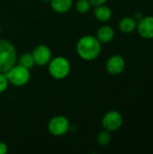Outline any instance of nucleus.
Wrapping results in <instances>:
<instances>
[{
	"label": "nucleus",
	"mask_w": 153,
	"mask_h": 154,
	"mask_svg": "<svg viewBox=\"0 0 153 154\" xmlns=\"http://www.w3.org/2000/svg\"><path fill=\"white\" fill-rule=\"evenodd\" d=\"M94 15L100 22H107L112 17V10L105 4L100 5L96 6L94 10Z\"/></svg>",
	"instance_id": "nucleus-12"
},
{
	"label": "nucleus",
	"mask_w": 153,
	"mask_h": 154,
	"mask_svg": "<svg viewBox=\"0 0 153 154\" xmlns=\"http://www.w3.org/2000/svg\"><path fill=\"white\" fill-rule=\"evenodd\" d=\"M42 2H50V0H41Z\"/></svg>",
	"instance_id": "nucleus-21"
},
{
	"label": "nucleus",
	"mask_w": 153,
	"mask_h": 154,
	"mask_svg": "<svg viewBox=\"0 0 153 154\" xmlns=\"http://www.w3.org/2000/svg\"><path fill=\"white\" fill-rule=\"evenodd\" d=\"M137 20L132 16L123 17L118 23L119 30L124 33H132L137 28Z\"/></svg>",
	"instance_id": "nucleus-10"
},
{
	"label": "nucleus",
	"mask_w": 153,
	"mask_h": 154,
	"mask_svg": "<svg viewBox=\"0 0 153 154\" xmlns=\"http://www.w3.org/2000/svg\"><path fill=\"white\" fill-rule=\"evenodd\" d=\"M1 31H2V29H1V25H0V34H1Z\"/></svg>",
	"instance_id": "nucleus-22"
},
{
	"label": "nucleus",
	"mask_w": 153,
	"mask_h": 154,
	"mask_svg": "<svg viewBox=\"0 0 153 154\" xmlns=\"http://www.w3.org/2000/svg\"><path fill=\"white\" fill-rule=\"evenodd\" d=\"M8 151V147L7 145L3 143V142H0V154H5Z\"/></svg>",
	"instance_id": "nucleus-19"
},
{
	"label": "nucleus",
	"mask_w": 153,
	"mask_h": 154,
	"mask_svg": "<svg viewBox=\"0 0 153 154\" xmlns=\"http://www.w3.org/2000/svg\"><path fill=\"white\" fill-rule=\"evenodd\" d=\"M111 139H112V136H111V134L109 131H106V130H103L101 132L98 133L97 136H96V141L98 143L99 145L101 146H106L110 143L111 142Z\"/></svg>",
	"instance_id": "nucleus-15"
},
{
	"label": "nucleus",
	"mask_w": 153,
	"mask_h": 154,
	"mask_svg": "<svg viewBox=\"0 0 153 154\" xmlns=\"http://www.w3.org/2000/svg\"><path fill=\"white\" fill-rule=\"evenodd\" d=\"M106 69V71L113 76L119 75L125 69V60L121 55H113L107 60Z\"/></svg>",
	"instance_id": "nucleus-8"
},
{
	"label": "nucleus",
	"mask_w": 153,
	"mask_h": 154,
	"mask_svg": "<svg viewBox=\"0 0 153 154\" xmlns=\"http://www.w3.org/2000/svg\"><path fill=\"white\" fill-rule=\"evenodd\" d=\"M142 16H143V15H142V13H136V14H134V18H135L136 20H138V21H139Z\"/></svg>",
	"instance_id": "nucleus-20"
},
{
	"label": "nucleus",
	"mask_w": 153,
	"mask_h": 154,
	"mask_svg": "<svg viewBox=\"0 0 153 154\" xmlns=\"http://www.w3.org/2000/svg\"><path fill=\"white\" fill-rule=\"evenodd\" d=\"M5 74L9 83L16 87H23L26 85L31 79L30 69L20 64H15Z\"/></svg>",
	"instance_id": "nucleus-4"
},
{
	"label": "nucleus",
	"mask_w": 153,
	"mask_h": 154,
	"mask_svg": "<svg viewBox=\"0 0 153 154\" xmlns=\"http://www.w3.org/2000/svg\"><path fill=\"white\" fill-rule=\"evenodd\" d=\"M48 64L49 73L55 79H63L67 78L70 72V63L65 57H55L51 59Z\"/></svg>",
	"instance_id": "nucleus-3"
},
{
	"label": "nucleus",
	"mask_w": 153,
	"mask_h": 154,
	"mask_svg": "<svg viewBox=\"0 0 153 154\" xmlns=\"http://www.w3.org/2000/svg\"><path fill=\"white\" fill-rule=\"evenodd\" d=\"M51 8L60 14L67 13L73 5V0H50Z\"/></svg>",
	"instance_id": "nucleus-13"
},
{
	"label": "nucleus",
	"mask_w": 153,
	"mask_h": 154,
	"mask_svg": "<svg viewBox=\"0 0 153 154\" xmlns=\"http://www.w3.org/2000/svg\"><path fill=\"white\" fill-rule=\"evenodd\" d=\"M124 123L123 116L120 112L112 110L108 111L102 118V126L105 130L111 132H115L119 130Z\"/></svg>",
	"instance_id": "nucleus-6"
},
{
	"label": "nucleus",
	"mask_w": 153,
	"mask_h": 154,
	"mask_svg": "<svg viewBox=\"0 0 153 154\" xmlns=\"http://www.w3.org/2000/svg\"><path fill=\"white\" fill-rule=\"evenodd\" d=\"M115 37V31L109 25H104L100 27L96 32V38L101 43L110 42Z\"/></svg>",
	"instance_id": "nucleus-11"
},
{
	"label": "nucleus",
	"mask_w": 153,
	"mask_h": 154,
	"mask_svg": "<svg viewBox=\"0 0 153 154\" xmlns=\"http://www.w3.org/2000/svg\"><path fill=\"white\" fill-rule=\"evenodd\" d=\"M8 84H9V81L5 74L3 72H0V93H3L7 89Z\"/></svg>",
	"instance_id": "nucleus-17"
},
{
	"label": "nucleus",
	"mask_w": 153,
	"mask_h": 154,
	"mask_svg": "<svg viewBox=\"0 0 153 154\" xmlns=\"http://www.w3.org/2000/svg\"><path fill=\"white\" fill-rule=\"evenodd\" d=\"M18 60V64H20V65H22L24 68H27L29 69H31L35 65L32 55L30 52L23 53V55L20 56L19 60Z\"/></svg>",
	"instance_id": "nucleus-14"
},
{
	"label": "nucleus",
	"mask_w": 153,
	"mask_h": 154,
	"mask_svg": "<svg viewBox=\"0 0 153 154\" xmlns=\"http://www.w3.org/2000/svg\"><path fill=\"white\" fill-rule=\"evenodd\" d=\"M32 55L34 63L36 65L44 66V65H47L51 60L52 53H51L50 49L48 46L41 44V45L36 46L33 49Z\"/></svg>",
	"instance_id": "nucleus-7"
},
{
	"label": "nucleus",
	"mask_w": 153,
	"mask_h": 154,
	"mask_svg": "<svg viewBox=\"0 0 153 154\" xmlns=\"http://www.w3.org/2000/svg\"><path fill=\"white\" fill-rule=\"evenodd\" d=\"M138 33L144 39H153V16H142L137 23Z\"/></svg>",
	"instance_id": "nucleus-9"
},
{
	"label": "nucleus",
	"mask_w": 153,
	"mask_h": 154,
	"mask_svg": "<svg viewBox=\"0 0 153 154\" xmlns=\"http://www.w3.org/2000/svg\"><path fill=\"white\" fill-rule=\"evenodd\" d=\"M76 10L80 14H85L90 10L91 4L88 0H78L76 3Z\"/></svg>",
	"instance_id": "nucleus-16"
},
{
	"label": "nucleus",
	"mask_w": 153,
	"mask_h": 154,
	"mask_svg": "<svg viewBox=\"0 0 153 154\" xmlns=\"http://www.w3.org/2000/svg\"><path fill=\"white\" fill-rule=\"evenodd\" d=\"M69 128V121L64 116H56L48 123V130L54 136H62L66 134Z\"/></svg>",
	"instance_id": "nucleus-5"
},
{
	"label": "nucleus",
	"mask_w": 153,
	"mask_h": 154,
	"mask_svg": "<svg viewBox=\"0 0 153 154\" xmlns=\"http://www.w3.org/2000/svg\"><path fill=\"white\" fill-rule=\"evenodd\" d=\"M17 61L15 47L8 41L0 39V72L5 73Z\"/></svg>",
	"instance_id": "nucleus-2"
},
{
	"label": "nucleus",
	"mask_w": 153,
	"mask_h": 154,
	"mask_svg": "<svg viewBox=\"0 0 153 154\" xmlns=\"http://www.w3.org/2000/svg\"><path fill=\"white\" fill-rule=\"evenodd\" d=\"M76 51L78 55L84 60L92 61L98 58L101 53L102 46L96 36L84 35L77 42Z\"/></svg>",
	"instance_id": "nucleus-1"
},
{
	"label": "nucleus",
	"mask_w": 153,
	"mask_h": 154,
	"mask_svg": "<svg viewBox=\"0 0 153 154\" xmlns=\"http://www.w3.org/2000/svg\"><path fill=\"white\" fill-rule=\"evenodd\" d=\"M91 4V5H94V6H97V5H104L106 3L107 0H88Z\"/></svg>",
	"instance_id": "nucleus-18"
}]
</instances>
